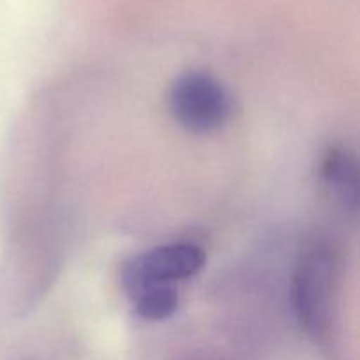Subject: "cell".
<instances>
[{
    "mask_svg": "<svg viewBox=\"0 0 360 360\" xmlns=\"http://www.w3.org/2000/svg\"><path fill=\"white\" fill-rule=\"evenodd\" d=\"M202 266L204 252L199 246L188 243L158 246L125 264L122 283L134 299L151 288L174 287L178 281L195 276Z\"/></svg>",
    "mask_w": 360,
    "mask_h": 360,
    "instance_id": "obj_1",
    "label": "cell"
},
{
    "mask_svg": "<svg viewBox=\"0 0 360 360\" xmlns=\"http://www.w3.org/2000/svg\"><path fill=\"white\" fill-rule=\"evenodd\" d=\"M334 285V257L322 246L308 250L295 274V309L311 336L320 338L330 323Z\"/></svg>",
    "mask_w": 360,
    "mask_h": 360,
    "instance_id": "obj_2",
    "label": "cell"
},
{
    "mask_svg": "<svg viewBox=\"0 0 360 360\" xmlns=\"http://www.w3.org/2000/svg\"><path fill=\"white\" fill-rule=\"evenodd\" d=\"M171 111L185 129L204 134L224 125L231 101L217 79L204 72H186L172 84Z\"/></svg>",
    "mask_w": 360,
    "mask_h": 360,
    "instance_id": "obj_3",
    "label": "cell"
},
{
    "mask_svg": "<svg viewBox=\"0 0 360 360\" xmlns=\"http://www.w3.org/2000/svg\"><path fill=\"white\" fill-rule=\"evenodd\" d=\"M323 179L334 199L347 210L359 206V169L354 155L334 148L323 160Z\"/></svg>",
    "mask_w": 360,
    "mask_h": 360,
    "instance_id": "obj_4",
    "label": "cell"
},
{
    "mask_svg": "<svg viewBox=\"0 0 360 360\" xmlns=\"http://www.w3.org/2000/svg\"><path fill=\"white\" fill-rule=\"evenodd\" d=\"M178 292L174 287H157L134 297V306L141 319L165 320L178 308Z\"/></svg>",
    "mask_w": 360,
    "mask_h": 360,
    "instance_id": "obj_5",
    "label": "cell"
}]
</instances>
